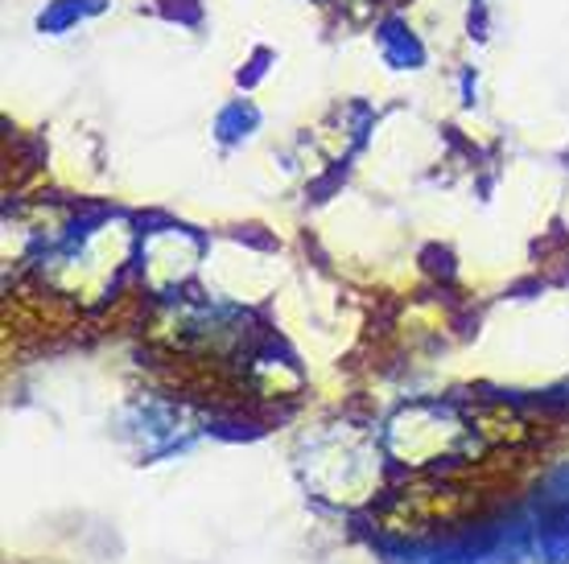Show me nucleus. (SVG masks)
I'll return each mask as SVG.
<instances>
[]
</instances>
